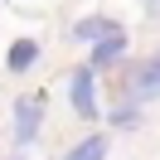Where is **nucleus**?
I'll return each instance as SVG.
<instances>
[{"instance_id": "f257e3e1", "label": "nucleus", "mask_w": 160, "mask_h": 160, "mask_svg": "<svg viewBox=\"0 0 160 160\" xmlns=\"http://www.w3.org/2000/svg\"><path fill=\"white\" fill-rule=\"evenodd\" d=\"M68 102H73V112H78L82 121H97V73H92L88 63H78V68L68 73Z\"/></svg>"}, {"instance_id": "f03ea898", "label": "nucleus", "mask_w": 160, "mask_h": 160, "mask_svg": "<svg viewBox=\"0 0 160 160\" xmlns=\"http://www.w3.org/2000/svg\"><path fill=\"white\" fill-rule=\"evenodd\" d=\"M44 131V92H34V97H15V146H34Z\"/></svg>"}, {"instance_id": "7ed1b4c3", "label": "nucleus", "mask_w": 160, "mask_h": 160, "mask_svg": "<svg viewBox=\"0 0 160 160\" xmlns=\"http://www.w3.org/2000/svg\"><path fill=\"white\" fill-rule=\"evenodd\" d=\"M150 97H160V53H150L146 63H136L131 68V82H126V102H150Z\"/></svg>"}, {"instance_id": "20e7f679", "label": "nucleus", "mask_w": 160, "mask_h": 160, "mask_svg": "<svg viewBox=\"0 0 160 160\" xmlns=\"http://www.w3.org/2000/svg\"><path fill=\"white\" fill-rule=\"evenodd\" d=\"M121 58H126V29L117 24L107 39H97V44H92V53H88V68L97 73V68H112V63H121Z\"/></svg>"}, {"instance_id": "39448f33", "label": "nucleus", "mask_w": 160, "mask_h": 160, "mask_svg": "<svg viewBox=\"0 0 160 160\" xmlns=\"http://www.w3.org/2000/svg\"><path fill=\"white\" fill-rule=\"evenodd\" d=\"M39 58H44L39 39H15V44H10V53H5V68H10V73H29Z\"/></svg>"}, {"instance_id": "423d86ee", "label": "nucleus", "mask_w": 160, "mask_h": 160, "mask_svg": "<svg viewBox=\"0 0 160 160\" xmlns=\"http://www.w3.org/2000/svg\"><path fill=\"white\" fill-rule=\"evenodd\" d=\"M112 29H117V20H107V15H88V20L73 24V39H78V44H97V39H107Z\"/></svg>"}, {"instance_id": "0eeeda50", "label": "nucleus", "mask_w": 160, "mask_h": 160, "mask_svg": "<svg viewBox=\"0 0 160 160\" xmlns=\"http://www.w3.org/2000/svg\"><path fill=\"white\" fill-rule=\"evenodd\" d=\"M63 160H107V131H92V136H82L78 146L63 150Z\"/></svg>"}, {"instance_id": "6e6552de", "label": "nucleus", "mask_w": 160, "mask_h": 160, "mask_svg": "<svg viewBox=\"0 0 160 160\" xmlns=\"http://www.w3.org/2000/svg\"><path fill=\"white\" fill-rule=\"evenodd\" d=\"M136 121H141V107H136V102H126V107L107 112V126H136Z\"/></svg>"}, {"instance_id": "1a4fd4ad", "label": "nucleus", "mask_w": 160, "mask_h": 160, "mask_svg": "<svg viewBox=\"0 0 160 160\" xmlns=\"http://www.w3.org/2000/svg\"><path fill=\"white\" fill-rule=\"evenodd\" d=\"M146 15H155V20H160V0H146Z\"/></svg>"}]
</instances>
